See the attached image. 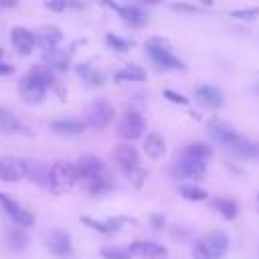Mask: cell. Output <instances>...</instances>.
<instances>
[{
	"label": "cell",
	"instance_id": "cell-1",
	"mask_svg": "<svg viewBox=\"0 0 259 259\" xmlns=\"http://www.w3.org/2000/svg\"><path fill=\"white\" fill-rule=\"evenodd\" d=\"M79 180L85 184V188L93 194H101L111 188L109 176L97 156H81L75 164Z\"/></svg>",
	"mask_w": 259,
	"mask_h": 259
},
{
	"label": "cell",
	"instance_id": "cell-2",
	"mask_svg": "<svg viewBox=\"0 0 259 259\" xmlns=\"http://www.w3.org/2000/svg\"><path fill=\"white\" fill-rule=\"evenodd\" d=\"M53 73L47 67H34L26 77H22L18 89L24 101L28 103H40L47 95V87L53 85Z\"/></svg>",
	"mask_w": 259,
	"mask_h": 259
},
{
	"label": "cell",
	"instance_id": "cell-3",
	"mask_svg": "<svg viewBox=\"0 0 259 259\" xmlns=\"http://www.w3.org/2000/svg\"><path fill=\"white\" fill-rule=\"evenodd\" d=\"M79 180L77 176V168L73 162L67 160H59L51 166V174H49V188L55 194H63L67 192L75 182Z\"/></svg>",
	"mask_w": 259,
	"mask_h": 259
},
{
	"label": "cell",
	"instance_id": "cell-4",
	"mask_svg": "<svg viewBox=\"0 0 259 259\" xmlns=\"http://www.w3.org/2000/svg\"><path fill=\"white\" fill-rule=\"evenodd\" d=\"M111 119H113V105L105 99L93 101L85 111V125L93 130H103L105 125H109Z\"/></svg>",
	"mask_w": 259,
	"mask_h": 259
},
{
	"label": "cell",
	"instance_id": "cell-5",
	"mask_svg": "<svg viewBox=\"0 0 259 259\" xmlns=\"http://www.w3.org/2000/svg\"><path fill=\"white\" fill-rule=\"evenodd\" d=\"M144 130H146V121H144L142 113L136 111V109H127V111L121 115L119 123H117V134H119L123 140H127V142L142 138Z\"/></svg>",
	"mask_w": 259,
	"mask_h": 259
},
{
	"label": "cell",
	"instance_id": "cell-6",
	"mask_svg": "<svg viewBox=\"0 0 259 259\" xmlns=\"http://www.w3.org/2000/svg\"><path fill=\"white\" fill-rule=\"evenodd\" d=\"M172 172L176 178H202L206 174V162L180 154L174 162Z\"/></svg>",
	"mask_w": 259,
	"mask_h": 259
},
{
	"label": "cell",
	"instance_id": "cell-7",
	"mask_svg": "<svg viewBox=\"0 0 259 259\" xmlns=\"http://www.w3.org/2000/svg\"><path fill=\"white\" fill-rule=\"evenodd\" d=\"M208 136H210L217 144H221V146H225V148H233V146L241 140V136H239L227 121L217 119V117L208 121Z\"/></svg>",
	"mask_w": 259,
	"mask_h": 259
},
{
	"label": "cell",
	"instance_id": "cell-8",
	"mask_svg": "<svg viewBox=\"0 0 259 259\" xmlns=\"http://www.w3.org/2000/svg\"><path fill=\"white\" fill-rule=\"evenodd\" d=\"M26 176V164L20 158L4 156L0 158V180L4 182H18Z\"/></svg>",
	"mask_w": 259,
	"mask_h": 259
},
{
	"label": "cell",
	"instance_id": "cell-9",
	"mask_svg": "<svg viewBox=\"0 0 259 259\" xmlns=\"http://www.w3.org/2000/svg\"><path fill=\"white\" fill-rule=\"evenodd\" d=\"M107 6H109V8H113V10H117V12H119V16H121V20H123L125 24H130V26H134V28L144 26V24H146V20H148L146 12H144L140 6H134V4L119 6V4H111V2H107Z\"/></svg>",
	"mask_w": 259,
	"mask_h": 259
},
{
	"label": "cell",
	"instance_id": "cell-10",
	"mask_svg": "<svg viewBox=\"0 0 259 259\" xmlns=\"http://www.w3.org/2000/svg\"><path fill=\"white\" fill-rule=\"evenodd\" d=\"M47 247L57 257H69L71 249H73L71 247V237L65 231H59V229H55L47 235Z\"/></svg>",
	"mask_w": 259,
	"mask_h": 259
},
{
	"label": "cell",
	"instance_id": "cell-11",
	"mask_svg": "<svg viewBox=\"0 0 259 259\" xmlns=\"http://www.w3.org/2000/svg\"><path fill=\"white\" fill-rule=\"evenodd\" d=\"M130 253L132 255H138V257H146V259H158V257H166L168 255V249L156 241H134L130 247Z\"/></svg>",
	"mask_w": 259,
	"mask_h": 259
},
{
	"label": "cell",
	"instance_id": "cell-12",
	"mask_svg": "<svg viewBox=\"0 0 259 259\" xmlns=\"http://www.w3.org/2000/svg\"><path fill=\"white\" fill-rule=\"evenodd\" d=\"M113 158L121 166L123 172H130V170H134V168L140 166L138 150L134 146H130V144H117L115 150H113Z\"/></svg>",
	"mask_w": 259,
	"mask_h": 259
},
{
	"label": "cell",
	"instance_id": "cell-13",
	"mask_svg": "<svg viewBox=\"0 0 259 259\" xmlns=\"http://www.w3.org/2000/svg\"><path fill=\"white\" fill-rule=\"evenodd\" d=\"M10 40H12L14 49H16L20 55H30L32 49H34V45H36L34 34H32L28 28H24V26H14V28L10 30Z\"/></svg>",
	"mask_w": 259,
	"mask_h": 259
},
{
	"label": "cell",
	"instance_id": "cell-14",
	"mask_svg": "<svg viewBox=\"0 0 259 259\" xmlns=\"http://www.w3.org/2000/svg\"><path fill=\"white\" fill-rule=\"evenodd\" d=\"M196 101L206 109H219L223 105V93L212 85H200L194 91Z\"/></svg>",
	"mask_w": 259,
	"mask_h": 259
},
{
	"label": "cell",
	"instance_id": "cell-15",
	"mask_svg": "<svg viewBox=\"0 0 259 259\" xmlns=\"http://www.w3.org/2000/svg\"><path fill=\"white\" fill-rule=\"evenodd\" d=\"M202 243H204V247H206V251L210 253L212 259L223 257V255L227 253V249H229V239H227V235H225L223 231H210V233L204 237Z\"/></svg>",
	"mask_w": 259,
	"mask_h": 259
},
{
	"label": "cell",
	"instance_id": "cell-16",
	"mask_svg": "<svg viewBox=\"0 0 259 259\" xmlns=\"http://www.w3.org/2000/svg\"><path fill=\"white\" fill-rule=\"evenodd\" d=\"M34 38H36L38 47L47 53V51L57 49V45L63 40V32H61L57 26H45V28L38 30V34H36Z\"/></svg>",
	"mask_w": 259,
	"mask_h": 259
},
{
	"label": "cell",
	"instance_id": "cell-17",
	"mask_svg": "<svg viewBox=\"0 0 259 259\" xmlns=\"http://www.w3.org/2000/svg\"><path fill=\"white\" fill-rule=\"evenodd\" d=\"M51 132L57 136H77L85 132V121L81 119H57L51 123Z\"/></svg>",
	"mask_w": 259,
	"mask_h": 259
},
{
	"label": "cell",
	"instance_id": "cell-18",
	"mask_svg": "<svg viewBox=\"0 0 259 259\" xmlns=\"http://www.w3.org/2000/svg\"><path fill=\"white\" fill-rule=\"evenodd\" d=\"M42 59H45V65H47L49 69H57V71H67L69 65H71V57H69V53L63 51V49L47 51V53L42 55Z\"/></svg>",
	"mask_w": 259,
	"mask_h": 259
},
{
	"label": "cell",
	"instance_id": "cell-19",
	"mask_svg": "<svg viewBox=\"0 0 259 259\" xmlns=\"http://www.w3.org/2000/svg\"><path fill=\"white\" fill-rule=\"evenodd\" d=\"M24 164H26V176L32 180V182H36V184H40V186H49V174H51V168H47L42 162H38V160H24Z\"/></svg>",
	"mask_w": 259,
	"mask_h": 259
},
{
	"label": "cell",
	"instance_id": "cell-20",
	"mask_svg": "<svg viewBox=\"0 0 259 259\" xmlns=\"http://www.w3.org/2000/svg\"><path fill=\"white\" fill-rule=\"evenodd\" d=\"M144 152L150 158H162L166 154V140L162 138V134H158V132L148 134L144 140Z\"/></svg>",
	"mask_w": 259,
	"mask_h": 259
},
{
	"label": "cell",
	"instance_id": "cell-21",
	"mask_svg": "<svg viewBox=\"0 0 259 259\" xmlns=\"http://www.w3.org/2000/svg\"><path fill=\"white\" fill-rule=\"evenodd\" d=\"M182 156H190V158H196V160H208L212 156V148L206 144V142H190L182 148L180 152Z\"/></svg>",
	"mask_w": 259,
	"mask_h": 259
},
{
	"label": "cell",
	"instance_id": "cell-22",
	"mask_svg": "<svg viewBox=\"0 0 259 259\" xmlns=\"http://www.w3.org/2000/svg\"><path fill=\"white\" fill-rule=\"evenodd\" d=\"M20 130H22V125H20L18 117L10 109L0 107V134H16Z\"/></svg>",
	"mask_w": 259,
	"mask_h": 259
},
{
	"label": "cell",
	"instance_id": "cell-23",
	"mask_svg": "<svg viewBox=\"0 0 259 259\" xmlns=\"http://www.w3.org/2000/svg\"><path fill=\"white\" fill-rule=\"evenodd\" d=\"M146 51H148L150 59H154V57H160L164 53H172V47H170V40L164 36H150L146 40Z\"/></svg>",
	"mask_w": 259,
	"mask_h": 259
},
{
	"label": "cell",
	"instance_id": "cell-24",
	"mask_svg": "<svg viewBox=\"0 0 259 259\" xmlns=\"http://www.w3.org/2000/svg\"><path fill=\"white\" fill-rule=\"evenodd\" d=\"M212 206H214V210H219V214H221L223 219H227V221H233V219H237V214H239V206H237V202H235L233 198H214V200H212Z\"/></svg>",
	"mask_w": 259,
	"mask_h": 259
},
{
	"label": "cell",
	"instance_id": "cell-25",
	"mask_svg": "<svg viewBox=\"0 0 259 259\" xmlns=\"http://www.w3.org/2000/svg\"><path fill=\"white\" fill-rule=\"evenodd\" d=\"M26 243H28V239H26V235H24V231H22L20 227H10V229L6 231V245H8L10 249L22 251V249L26 247Z\"/></svg>",
	"mask_w": 259,
	"mask_h": 259
},
{
	"label": "cell",
	"instance_id": "cell-26",
	"mask_svg": "<svg viewBox=\"0 0 259 259\" xmlns=\"http://www.w3.org/2000/svg\"><path fill=\"white\" fill-rule=\"evenodd\" d=\"M178 194L186 200H194V202H200V200H206L208 198V192L200 186H194V184H180L178 186Z\"/></svg>",
	"mask_w": 259,
	"mask_h": 259
},
{
	"label": "cell",
	"instance_id": "cell-27",
	"mask_svg": "<svg viewBox=\"0 0 259 259\" xmlns=\"http://www.w3.org/2000/svg\"><path fill=\"white\" fill-rule=\"evenodd\" d=\"M144 79H146V71L136 65H127L125 69H119L115 73V81H144Z\"/></svg>",
	"mask_w": 259,
	"mask_h": 259
},
{
	"label": "cell",
	"instance_id": "cell-28",
	"mask_svg": "<svg viewBox=\"0 0 259 259\" xmlns=\"http://www.w3.org/2000/svg\"><path fill=\"white\" fill-rule=\"evenodd\" d=\"M75 71H77V75L83 79V81H87L89 85H101L103 81H101V75L89 65V63H79L77 67H75Z\"/></svg>",
	"mask_w": 259,
	"mask_h": 259
},
{
	"label": "cell",
	"instance_id": "cell-29",
	"mask_svg": "<svg viewBox=\"0 0 259 259\" xmlns=\"http://www.w3.org/2000/svg\"><path fill=\"white\" fill-rule=\"evenodd\" d=\"M152 61H154L160 69H184L182 61L176 59L172 53H164V55H160V57H154Z\"/></svg>",
	"mask_w": 259,
	"mask_h": 259
},
{
	"label": "cell",
	"instance_id": "cell-30",
	"mask_svg": "<svg viewBox=\"0 0 259 259\" xmlns=\"http://www.w3.org/2000/svg\"><path fill=\"white\" fill-rule=\"evenodd\" d=\"M253 148H255V144L253 142H249V140H245V138H241L233 148H229L235 156H239V158H253Z\"/></svg>",
	"mask_w": 259,
	"mask_h": 259
},
{
	"label": "cell",
	"instance_id": "cell-31",
	"mask_svg": "<svg viewBox=\"0 0 259 259\" xmlns=\"http://www.w3.org/2000/svg\"><path fill=\"white\" fill-rule=\"evenodd\" d=\"M101 257L103 259H130L132 253L130 249H123V247H103Z\"/></svg>",
	"mask_w": 259,
	"mask_h": 259
},
{
	"label": "cell",
	"instance_id": "cell-32",
	"mask_svg": "<svg viewBox=\"0 0 259 259\" xmlns=\"http://www.w3.org/2000/svg\"><path fill=\"white\" fill-rule=\"evenodd\" d=\"M105 42L111 47V49H115V51H119V53H125L134 42L132 40H125V38H121V36H115V34H107L105 36Z\"/></svg>",
	"mask_w": 259,
	"mask_h": 259
},
{
	"label": "cell",
	"instance_id": "cell-33",
	"mask_svg": "<svg viewBox=\"0 0 259 259\" xmlns=\"http://www.w3.org/2000/svg\"><path fill=\"white\" fill-rule=\"evenodd\" d=\"M12 221H14V225H16V227H20V229L24 227V229H26V227H32V223H34V217H32L28 210L20 208V210H18V212L12 217Z\"/></svg>",
	"mask_w": 259,
	"mask_h": 259
},
{
	"label": "cell",
	"instance_id": "cell-34",
	"mask_svg": "<svg viewBox=\"0 0 259 259\" xmlns=\"http://www.w3.org/2000/svg\"><path fill=\"white\" fill-rule=\"evenodd\" d=\"M231 16H233V18H237V20H253V18H257V16H259V8H257V6H253V8L233 10V12H231Z\"/></svg>",
	"mask_w": 259,
	"mask_h": 259
},
{
	"label": "cell",
	"instance_id": "cell-35",
	"mask_svg": "<svg viewBox=\"0 0 259 259\" xmlns=\"http://www.w3.org/2000/svg\"><path fill=\"white\" fill-rule=\"evenodd\" d=\"M0 204H2V208L10 214V219H12V217L22 208V206H18V202H14V200H12L8 194H4V192H0Z\"/></svg>",
	"mask_w": 259,
	"mask_h": 259
},
{
	"label": "cell",
	"instance_id": "cell-36",
	"mask_svg": "<svg viewBox=\"0 0 259 259\" xmlns=\"http://www.w3.org/2000/svg\"><path fill=\"white\" fill-rule=\"evenodd\" d=\"M125 176H127V180H130L136 188H140V186L144 184V180H146V170H142V168L138 166V168H134V170L125 172Z\"/></svg>",
	"mask_w": 259,
	"mask_h": 259
},
{
	"label": "cell",
	"instance_id": "cell-37",
	"mask_svg": "<svg viewBox=\"0 0 259 259\" xmlns=\"http://www.w3.org/2000/svg\"><path fill=\"white\" fill-rule=\"evenodd\" d=\"M192 257H194V259H212L202 241H196V243L192 245Z\"/></svg>",
	"mask_w": 259,
	"mask_h": 259
},
{
	"label": "cell",
	"instance_id": "cell-38",
	"mask_svg": "<svg viewBox=\"0 0 259 259\" xmlns=\"http://www.w3.org/2000/svg\"><path fill=\"white\" fill-rule=\"evenodd\" d=\"M164 97L168 101H172V103H178V105H186L188 103V97H184V95H180V93H176L172 89H164Z\"/></svg>",
	"mask_w": 259,
	"mask_h": 259
},
{
	"label": "cell",
	"instance_id": "cell-39",
	"mask_svg": "<svg viewBox=\"0 0 259 259\" xmlns=\"http://www.w3.org/2000/svg\"><path fill=\"white\" fill-rule=\"evenodd\" d=\"M170 8L178 10V12H196L198 10L196 4H186V2H174V4H170Z\"/></svg>",
	"mask_w": 259,
	"mask_h": 259
},
{
	"label": "cell",
	"instance_id": "cell-40",
	"mask_svg": "<svg viewBox=\"0 0 259 259\" xmlns=\"http://www.w3.org/2000/svg\"><path fill=\"white\" fill-rule=\"evenodd\" d=\"M150 223H152V227H154V229H162L166 221H164V217H162V214H152V217H150Z\"/></svg>",
	"mask_w": 259,
	"mask_h": 259
},
{
	"label": "cell",
	"instance_id": "cell-41",
	"mask_svg": "<svg viewBox=\"0 0 259 259\" xmlns=\"http://www.w3.org/2000/svg\"><path fill=\"white\" fill-rule=\"evenodd\" d=\"M47 8L59 12V10H65V8H67V2H63V0H61V2H47Z\"/></svg>",
	"mask_w": 259,
	"mask_h": 259
},
{
	"label": "cell",
	"instance_id": "cell-42",
	"mask_svg": "<svg viewBox=\"0 0 259 259\" xmlns=\"http://www.w3.org/2000/svg\"><path fill=\"white\" fill-rule=\"evenodd\" d=\"M14 69H12V65H6V63H0V75H10Z\"/></svg>",
	"mask_w": 259,
	"mask_h": 259
},
{
	"label": "cell",
	"instance_id": "cell-43",
	"mask_svg": "<svg viewBox=\"0 0 259 259\" xmlns=\"http://www.w3.org/2000/svg\"><path fill=\"white\" fill-rule=\"evenodd\" d=\"M6 6H14V2H6V0H0V8H6Z\"/></svg>",
	"mask_w": 259,
	"mask_h": 259
},
{
	"label": "cell",
	"instance_id": "cell-44",
	"mask_svg": "<svg viewBox=\"0 0 259 259\" xmlns=\"http://www.w3.org/2000/svg\"><path fill=\"white\" fill-rule=\"evenodd\" d=\"M253 158H259V144H255L253 148Z\"/></svg>",
	"mask_w": 259,
	"mask_h": 259
},
{
	"label": "cell",
	"instance_id": "cell-45",
	"mask_svg": "<svg viewBox=\"0 0 259 259\" xmlns=\"http://www.w3.org/2000/svg\"><path fill=\"white\" fill-rule=\"evenodd\" d=\"M0 57H2V49H0Z\"/></svg>",
	"mask_w": 259,
	"mask_h": 259
}]
</instances>
